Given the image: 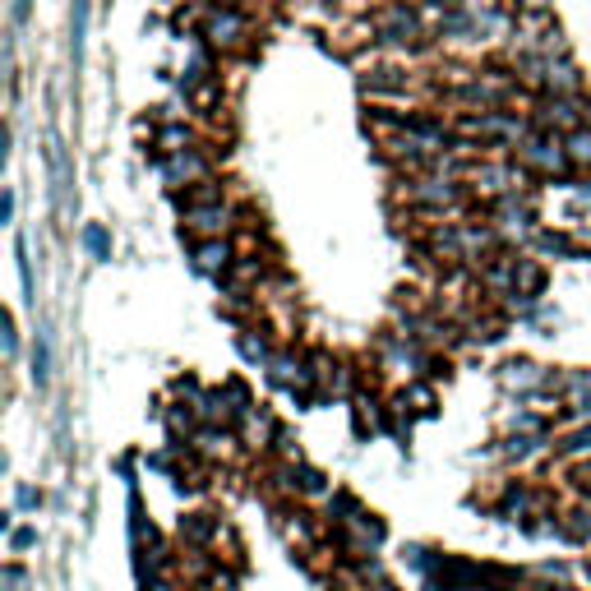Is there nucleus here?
I'll list each match as a JSON object with an SVG mask.
<instances>
[{
    "label": "nucleus",
    "instance_id": "obj_23",
    "mask_svg": "<svg viewBox=\"0 0 591 591\" xmlns=\"http://www.w3.org/2000/svg\"><path fill=\"white\" fill-rule=\"evenodd\" d=\"M47 379H51V347H47V338L37 333V342H33V384L47 388Z\"/></svg>",
    "mask_w": 591,
    "mask_h": 591
},
{
    "label": "nucleus",
    "instance_id": "obj_36",
    "mask_svg": "<svg viewBox=\"0 0 591 591\" xmlns=\"http://www.w3.org/2000/svg\"><path fill=\"white\" fill-rule=\"evenodd\" d=\"M28 10H33V0H14V24H24Z\"/></svg>",
    "mask_w": 591,
    "mask_h": 591
},
{
    "label": "nucleus",
    "instance_id": "obj_27",
    "mask_svg": "<svg viewBox=\"0 0 591 591\" xmlns=\"http://www.w3.org/2000/svg\"><path fill=\"white\" fill-rule=\"evenodd\" d=\"M167 430H171V439H194V416H190V407H171L167 411Z\"/></svg>",
    "mask_w": 591,
    "mask_h": 591
},
{
    "label": "nucleus",
    "instance_id": "obj_6",
    "mask_svg": "<svg viewBox=\"0 0 591 591\" xmlns=\"http://www.w3.org/2000/svg\"><path fill=\"white\" fill-rule=\"evenodd\" d=\"M471 181H476V190H490V194H504V199H513V190L522 185V167H476L471 171Z\"/></svg>",
    "mask_w": 591,
    "mask_h": 591
},
{
    "label": "nucleus",
    "instance_id": "obj_29",
    "mask_svg": "<svg viewBox=\"0 0 591 591\" xmlns=\"http://www.w3.org/2000/svg\"><path fill=\"white\" fill-rule=\"evenodd\" d=\"M407 402H416V411H435V388L430 384H411L407 393H402V407Z\"/></svg>",
    "mask_w": 591,
    "mask_h": 591
},
{
    "label": "nucleus",
    "instance_id": "obj_9",
    "mask_svg": "<svg viewBox=\"0 0 591 591\" xmlns=\"http://www.w3.org/2000/svg\"><path fill=\"white\" fill-rule=\"evenodd\" d=\"M499 384L513 388V393H536V388L545 384V370L536 361H508L504 370H499Z\"/></svg>",
    "mask_w": 591,
    "mask_h": 591
},
{
    "label": "nucleus",
    "instance_id": "obj_10",
    "mask_svg": "<svg viewBox=\"0 0 591 591\" xmlns=\"http://www.w3.org/2000/svg\"><path fill=\"white\" fill-rule=\"evenodd\" d=\"M541 125L545 130H582V111H578V102H573V97H550V102H545L541 107Z\"/></svg>",
    "mask_w": 591,
    "mask_h": 591
},
{
    "label": "nucleus",
    "instance_id": "obj_25",
    "mask_svg": "<svg viewBox=\"0 0 591 591\" xmlns=\"http://www.w3.org/2000/svg\"><path fill=\"white\" fill-rule=\"evenodd\" d=\"M241 356L250 365H273V356H268V342L254 338V328H245V333H241Z\"/></svg>",
    "mask_w": 591,
    "mask_h": 591
},
{
    "label": "nucleus",
    "instance_id": "obj_1",
    "mask_svg": "<svg viewBox=\"0 0 591 591\" xmlns=\"http://www.w3.org/2000/svg\"><path fill=\"white\" fill-rule=\"evenodd\" d=\"M245 33H250V24H245L241 10H231V5H222V10H208L204 14V37L208 47H222V51H236L245 42Z\"/></svg>",
    "mask_w": 591,
    "mask_h": 591
},
{
    "label": "nucleus",
    "instance_id": "obj_28",
    "mask_svg": "<svg viewBox=\"0 0 591 591\" xmlns=\"http://www.w3.org/2000/svg\"><path fill=\"white\" fill-rule=\"evenodd\" d=\"M559 453L564 458H578V453H591V425H582V430H573V435L559 444Z\"/></svg>",
    "mask_w": 591,
    "mask_h": 591
},
{
    "label": "nucleus",
    "instance_id": "obj_5",
    "mask_svg": "<svg viewBox=\"0 0 591 591\" xmlns=\"http://www.w3.org/2000/svg\"><path fill=\"white\" fill-rule=\"evenodd\" d=\"M176 531H181V541L194 545V550H204V545H213L222 536V522L213 518V513H185L181 522H176Z\"/></svg>",
    "mask_w": 591,
    "mask_h": 591
},
{
    "label": "nucleus",
    "instance_id": "obj_14",
    "mask_svg": "<svg viewBox=\"0 0 591 591\" xmlns=\"http://www.w3.org/2000/svg\"><path fill=\"white\" fill-rule=\"evenodd\" d=\"M531 218H536V213H531L527 204H518V199H504V204H499V227H504L508 236H527Z\"/></svg>",
    "mask_w": 591,
    "mask_h": 591
},
{
    "label": "nucleus",
    "instance_id": "obj_4",
    "mask_svg": "<svg viewBox=\"0 0 591 591\" xmlns=\"http://www.w3.org/2000/svg\"><path fill=\"white\" fill-rule=\"evenodd\" d=\"M194 264H199V273H213V278H222V273H231V268H236V250H231V241L213 236V241L194 245Z\"/></svg>",
    "mask_w": 591,
    "mask_h": 591
},
{
    "label": "nucleus",
    "instance_id": "obj_34",
    "mask_svg": "<svg viewBox=\"0 0 591 591\" xmlns=\"http://www.w3.org/2000/svg\"><path fill=\"white\" fill-rule=\"evenodd\" d=\"M0 342H5V356H14V351H19V338H14V319H5V328H0Z\"/></svg>",
    "mask_w": 591,
    "mask_h": 591
},
{
    "label": "nucleus",
    "instance_id": "obj_35",
    "mask_svg": "<svg viewBox=\"0 0 591 591\" xmlns=\"http://www.w3.org/2000/svg\"><path fill=\"white\" fill-rule=\"evenodd\" d=\"M573 485H578L582 495H591V462H587V467H578V471H573Z\"/></svg>",
    "mask_w": 591,
    "mask_h": 591
},
{
    "label": "nucleus",
    "instance_id": "obj_26",
    "mask_svg": "<svg viewBox=\"0 0 591 591\" xmlns=\"http://www.w3.org/2000/svg\"><path fill=\"white\" fill-rule=\"evenodd\" d=\"M84 245H88V254L93 259H111V236H107V227H84Z\"/></svg>",
    "mask_w": 591,
    "mask_h": 591
},
{
    "label": "nucleus",
    "instance_id": "obj_32",
    "mask_svg": "<svg viewBox=\"0 0 591 591\" xmlns=\"http://www.w3.org/2000/svg\"><path fill=\"white\" fill-rule=\"evenodd\" d=\"M5 587H10V591H24V587H28L24 564H10V568H5Z\"/></svg>",
    "mask_w": 591,
    "mask_h": 591
},
{
    "label": "nucleus",
    "instance_id": "obj_15",
    "mask_svg": "<svg viewBox=\"0 0 591 591\" xmlns=\"http://www.w3.org/2000/svg\"><path fill=\"white\" fill-rule=\"evenodd\" d=\"M291 490H301V495L319 499V495H328V476L319 467H305V462H296V467H291Z\"/></svg>",
    "mask_w": 591,
    "mask_h": 591
},
{
    "label": "nucleus",
    "instance_id": "obj_11",
    "mask_svg": "<svg viewBox=\"0 0 591 591\" xmlns=\"http://www.w3.org/2000/svg\"><path fill=\"white\" fill-rule=\"evenodd\" d=\"M379 37H384V42H411V37H416V14H411L407 5H388L384 24H379Z\"/></svg>",
    "mask_w": 591,
    "mask_h": 591
},
{
    "label": "nucleus",
    "instance_id": "obj_31",
    "mask_svg": "<svg viewBox=\"0 0 591 591\" xmlns=\"http://www.w3.org/2000/svg\"><path fill=\"white\" fill-rule=\"evenodd\" d=\"M541 250H550V254H573V241H568V236H559V231H541Z\"/></svg>",
    "mask_w": 591,
    "mask_h": 591
},
{
    "label": "nucleus",
    "instance_id": "obj_37",
    "mask_svg": "<svg viewBox=\"0 0 591 591\" xmlns=\"http://www.w3.org/2000/svg\"><path fill=\"white\" fill-rule=\"evenodd\" d=\"M0 218L14 222V190H5V204H0Z\"/></svg>",
    "mask_w": 591,
    "mask_h": 591
},
{
    "label": "nucleus",
    "instance_id": "obj_13",
    "mask_svg": "<svg viewBox=\"0 0 591 591\" xmlns=\"http://www.w3.org/2000/svg\"><path fill=\"white\" fill-rule=\"evenodd\" d=\"M411 204H453L458 199V185H448V181H416L411 185Z\"/></svg>",
    "mask_w": 591,
    "mask_h": 591
},
{
    "label": "nucleus",
    "instance_id": "obj_42",
    "mask_svg": "<svg viewBox=\"0 0 591 591\" xmlns=\"http://www.w3.org/2000/svg\"><path fill=\"white\" fill-rule=\"evenodd\" d=\"M587 121H591V102H587Z\"/></svg>",
    "mask_w": 591,
    "mask_h": 591
},
{
    "label": "nucleus",
    "instance_id": "obj_7",
    "mask_svg": "<svg viewBox=\"0 0 591 591\" xmlns=\"http://www.w3.org/2000/svg\"><path fill=\"white\" fill-rule=\"evenodd\" d=\"M531 70H541V84L550 88L555 97H568L578 88V70L568 61H555V56H541V61H531Z\"/></svg>",
    "mask_w": 591,
    "mask_h": 591
},
{
    "label": "nucleus",
    "instance_id": "obj_16",
    "mask_svg": "<svg viewBox=\"0 0 591 591\" xmlns=\"http://www.w3.org/2000/svg\"><path fill=\"white\" fill-rule=\"evenodd\" d=\"M531 490L527 485H508V495H504V504H499V518H508V522H527L531 518Z\"/></svg>",
    "mask_w": 591,
    "mask_h": 591
},
{
    "label": "nucleus",
    "instance_id": "obj_24",
    "mask_svg": "<svg viewBox=\"0 0 591 591\" xmlns=\"http://www.w3.org/2000/svg\"><path fill=\"white\" fill-rule=\"evenodd\" d=\"M541 444H545L541 435H513V439L504 444V458H508V462H527V458H531V453H536Z\"/></svg>",
    "mask_w": 591,
    "mask_h": 591
},
{
    "label": "nucleus",
    "instance_id": "obj_17",
    "mask_svg": "<svg viewBox=\"0 0 591 591\" xmlns=\"http://www.w3.org/2000/svg\"><path fill=\"white\" fill-rule=\"evenodd\" d=\"M84 42H88V0H74V19H70V56H74V70L84 65Z\"/></svg>",
    "mask_w": 591,
    "mask_h": 591
},
{
    "label": "nucleus",
    "instance_id": "obj_8",
    "mask_svg": "<svg viewBox=\"0 0 591 591\" xmlns=\"http://www.w3.org/2000/svg\"><path fill=\"white\" fill-rule=\"evenodd\" d=\"M231 222V208L227 204H199V208H185V227L204 231V241H213V236H222Z\"/></svg>",
    "mask_w": 591,
    "mask_h": 591
},
{
    "label": "nucleus",
    "instance_id": "obj_33",
    "mask_svg": "<svg viewBox=\"0 0 591 591\" xmlns=\"http://www.w3.org/2000/svg\"><path fill=\"white\" fill-rule=\"evenodd\" d=\"M10 545H14V550H33V545H37V531H33V527H19V531L10 536Z\"/></svg>",
    "mask_w": 591,
    "mask_h": 591
},
{
    "label": "nucleus",
    "instance_id": "obj_18",
    "mask_svg": "<svg viewBox=\"0 0 591 591\" xmlns=\"http://www.w3.org/2000/svg\"><path fill=\"white\" fill-rule=\"evenodd\" d=\"M130 531H134V545H157V527L153 518H144V504H139V495H130Z\"/></svg>",
    "mask_w": 591,
    "mask_h": 591
},
{
    "label": "nucleus",
    "instance_id": "obj_3",
    "mask_svg": "<svg viewBox=\"0 0 591 591\" xmlns=\"http://www.w3.org/2000/svg\"><path fill=\"white\" fill-rule=\"evenodd\" d=\"M518 157H522V167H536V171H564L568 167V148L555 134H531L527 144L518 148Z\"/></svg>",
    "mask_w": 591,
    "mask_h": 591
},
{
    "label": "nucleus",
    "instance_id": "obj_30",
    "mask_svg": "<svg viewBox=\"0 0 591 591\" xmlns=\"http://www.w3.org/2000/svg\"><path fill=\"white\" fill-rule=\"evenodd\" d=\"M14 259H19V278H24V291L33 296V264H28V245H24V236L14 241Z\"/></svg>",
    "mask_w": 591,
    "mask_h": 591
},
{
    "label": "nucleus",
    "instance_id": "obj_19",
    "mask_svg": "<svg viewBox=\"0 0 591 591\" xmlns=\"http://www.w3.org/2000/svg\"><path fill=\"white\" fill-rule=\"evenodd\" d=\"M564 541H591V504H582V508H573L568 513V522H564V531H559Z\"/></svg>",
    "mask_w": 591,
    "mask_h": 591
},
{
    "label": "nucleus",
    "instance_id": "obj_40",
    "mask_svg": "<svg viewBox=\"0 0 591 591\" xmlns=\"http://www.w3.org/2000/svg\"><path fill=\"white\" fill-rule=\"evenodd\" d=\"M374 591H398V587H393V582H379V587H374Z\"/></svg>",
    "mask_w": 591,
    "mask_h": 591
},
{
    "label": "nucleus",
    "instance_id": "obj_2",
    "mask_svg": "<svg viewBox=\"0 0 591 591\" xmlns=\"http://www.w3.org/2000/svg\"><path fill=\"white\" fill-rule=\"evenodd\" d=\"M157 171H162V181L171 185V190H181V185H199L208 181V157L194 153V148H185V153H171L157 162Z\"/></svg>",
    "mask_w": 591,
    "mask_h": 591
},
{
    "label": "nucleus",
    "instance_id": "obj_41",
    "mask_svg": "<svg viewBox=\"0 0 591 591\" xmlns=\"http://www.w3.org/2000/svg\"><path fill=\"white\" fill-rule=\"evenodd\" d=\"M522 5H545V0H522Z\"/></svg>",
    "mask_w": 591,
    "mask_h": 591
},
{
    "label": "nucleus",
    "instance_id": "obj_39",
    "mask_svg": "<svg viewBox=\"0 0 591 591\" xmlns=\"http://www.w3.org/2000/svg\"><path fill=\"white\" fill-rule=\"evenodd\" d=\"M536 591H573V587H568V582H541Z\"/></svg>",
    "mask_w": 591,
    "mask_h": 591
},
{
    "label": "nucleus",
    "instance_id": "obj_21",
    "mask_svg": "<svg viewBox=\"0 0 591 591\" xmlns=\"http://www.w3.org/2000/svg\"><path fill=\"white\" fill-rule=\"evenodd\" d=\"M564 148H568V162H578V167H591V130L582 125V130L564 134Z\"/></svg>",
    "mask_w": 591,
    "mask_h": 591
},
{
    "label": "nucleus",
    "instance_id": "obj_43",
    "mask_svg": "<svg viewBox=\"0 0 591 591\" xmlns=\"http://www.w3.org/2000/svg\"><path fill=\"white\" fill-rule=\"evenodd\" d=\"M587 578H591V559H587Z\"/></svg>",
    "mask_w": 591,
    "mask_h": 591
},
{
    "label": "nucleus",
    "instance_id": "obj_22",
    "mask_svg": "<svg viewBox=\"0 0 591 591\" xmlns=\"http://www.w3.org/2000/svg\"><path fill=\"white\" fill-rule=\"evenodd\" d=\"M185 148H190V130H185V125H167V130L157 134V153L162 157L185 153Z\"/></svg>",
    "mask_w": 591,
    "mask_h": 591
},
{
    "label": "nucleus",
    "instance_id": "obj_38",
    "mask_svg": "<svg viewBox=\"0 0 591 591\" xmlns=\"http://www.w3.org/2000/svg\"><path fill=\"white\" fill-rule=\"evenodd\" d=\"M19 508H37V490H19Z\"/></svg>",
    "mask_w": 591,
    "mask_h": 591
},
{
    "label": "nucleus",
    "instance_id": "obj_12",
    "mask_svg": "<svg viewBox=\"0 0 591 591\" xmlns=\"http://www.w3.org/2000/svg\"><path fill=\"white\" fill-rule=\"evenodd\" d=\"M236 435H231L227 425H204V430H194V448L204 453V458H227Z\"/></svg>",
    "mask_w": 591,
    "mask_h": 591
},
{
    "label": "nucleus",
    "instance_id": "obj_20",
    "mask_svg": "<svg viewBox=\"0 0 591 591\" xmlns=\"http://www.w3.org/2000/svg\"><path fill=\"white\" fill-rule=\"evenodd\" d=\"M564 388L573 393V411H582V416H591V370L582 374H568Z\"/></svg>",
    "mask_w": 591,
    "mask_h": 591
}]
</instances>
